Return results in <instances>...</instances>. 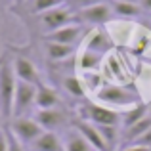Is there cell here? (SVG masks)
I'll use <instances>...</instances> for the list:
<instances>
[{
  "label": "cell",
  "instance_id": "1",
  "mask_svg": "<svg viewBox=\"0 0 151 151\" xmlns=\"http://www.w3.org/2000/svg\"><path fill=\"white\" fill-rule=\"evenodd\" d=\"M15 88H17V77L14 71L10 50L4 52V61L0 65V119L2 122L12 121L14 117V100H15Z\"/></svg>",
  "mask_w": 151,
  "mask_h": 151
},
{
  "label": "cell",
  "instance_id": "2",
  "mask_svg": "<svg viewBox=\"0 0 151 151\" xmlns=\"http://www.w3.org/2000/svg\"><path fill=\"white\" fill-rule=\"evenodd\" d=\"M37 21L42 29V37L44 35L52 33V31H58L65 25H71L75 23V10L69 6V4H63L59 8H54L50 12H44V14H38L37 15Z\"/></svg>",
  "mask_w": 151,
  "mask_h": 151
},
{
  "label": "cell",
  "instance_id": "3",
  "mask_svg": "<svg viewBox=\"0 0 151 151\" xmlns=\"http://www.w3.org/2000/svg\"><path fill=\"white\" fill-rule=\"evenodd\" d=\"M82 119L94 122V124H100V126H119L122 122V115L117 113L115 109H109L105 105H98V103H84L81 109Z\"/></svg>",
  "mask_w": 151,
  "mask_h": 151
},
{
  "label": "cell",
  "instance_id": "4",
  "mask_svg": "<svg viewBox=\"0 0 151 151\" xmlns=\"http://www.w3.org/2000/svg\"><path fill=\"white\" fill-rule=\"evenodd\" d=\"M96 98L101 103L107 105H115V107H130V105H138V96L134 92H128L126 88L117 84H103L100 90L96 92Z\"/></svg>",
  "mask_w": 151,
  "mask_h": 151
},
{
  "label": "cell",
  "instance_id": "5",
  "mask_svg": "<svg viewBox=\"0 0 151 151\" xmlns=\"http://www.w3.org/2000/svg\"><path fill=\"white\" fill-rule=\"evenodd\" d=\"M6 124L12 128V132L19 138V142H21L23 145L35 144V142L44 134L42 126L35 121V117H14L10 122H6Z\"/></svg>",
  "mask_w": 151,
  "mask_h": 151
},
{
  "label": "cell",
  "instance_id": "6",
  "mask_svg": "<svg viewBox=\"0 0 151 151\" xmlns=\"http://www.w3.org/2000/svg\"><path fill=\"white\" fill-rule=\"evenodd\" d=\"M113 10H111V4H96V6L90 8H82V10L75 12V19H77L81 25H90V27H101L105 23H109L113 19Z\"/></svg>",
  "mask_w": 151,
  "mask_h": 151
},
{
  "label": "cell",
  "instance_id": "7",
  "mask_svg": "<svg viewBox=\"0 0 151 151\" xmlns=\"http://www.w3.org/2000/svg\"><path fill=\"white\" fill-rule=\"evenodd\" d=\"M35 121L42 126L44 132H55L59 128H67V124L73 122V119L69 121L67 111L61 107H55V109H37Z\"/></svg>",
  "mask_w": 151,
  "mask_h": 151
},
{
  "label": "cell",
  "instance_id": "8",
  "mask_svg": "<svg viewBox=\"0 0 151 151\" xmlns=\"http://www.w3.org/2000/svg\"><path fill=\"white\" fill-rule=\"evenodd\" d=\"M33 105H37V86L17 81L15 100H14V117H27V113L33 109Z\"/></svg>",
  "mask_w": 151,
  "mask_h": 151
},
{
  "label": "cell",
  "instance_id": "9",
  "mask_svg": "<svg viewBox=\"0 0 151 151\" xmlns=\"http://www.w3.org/2000/svg\"><path fill=\"white\" fill-rule=\"evenodd\" d=\"M12 63H14V71H15L17 81L29 82V84H35V86L42 84V77H40V73H38L37 65H35L27 55H23V54L12 55Z\"/></svg>",
  "mask_w": 151,
  "mask_h": 151
},
{
  "label": "cell",
  "instance_id": "10",
  "mask_svg": "<svg viewBox=\"0 0 151 151\" xmlns=\"http://www.w3.org/2000/svg\"><path fill=\"white\" fill-rule=\"evenodd\" d=\"M84 37V27L81 23H71V25H65L58 31H52V33L44 35V40L50 42H59V44H67V46H75L81 38Z\"/></svg>",
  "mask_w": 151,
  "mask_h": 151
},
{
  "label": "cell",
  "instance_id": "11",
  "mask_svg": "<svg viewBox=\"0 0 151 151\" xmlns=\"http://www.w3.org/2000/svg\"><path fill=\"white\" fill-rule=\"evenodd\" d=\"M71 124H73L75 128H77L78 132H81L82 136H84L86 140L94 145V149H96V151H109V147H107L105 140H103V136H101V132H100V128H98L94 122L86 121V119H73Z\"/></svg>",
  "mask_w": 151,
  "mask_h": 151
},
{
  "label": "cell",
  "instance_id": "12",
  "mask_svg": "<svg viewBox=\"0 0 151 151\" xmlns=\"http://www.w3.org/2000/svg\"><path fill=\"white\" fill-rule=\"evenodd\" d=\"M63 145H65V151H96L94 145L90 144L73 124L63 134Z\"/></svg>",
  "mask_w": 151,
  "mask_h": 151
},
{
  "label": "cell",
  "instance_id": "13",
  "mask_svg": "<svg viewBox=\"0 0 151 151\" xmlns=\"http://www.w3.org/2000/svg\"><path fill=\"white\" fill-rule=\"evenodd\" d=\"M75 52H77L75 46H67V44H59V42L44 40V54H46V58H48L52 63L65 61V59H69Z\"/></svg>",
  "mask_w": 151,
  "mask_h": 151
},
{
  "label": "cell",
  "instance_id": "14",
  "mask_svg": "<svg viewBox=\"0 0 151 151\" xmlns=\"http://www.w3.org/2000/svg\"><path fill=\"white\" fill-rule=\"evenodd\" d=\"M37 107L38 109H55L59 107V94L48 84L37 86Z\"/></svg>",
  "mask_w": 151,
  "mask_h": 151
},
{
  "label": "cell",
  "instance_id": "15",
  "mask_svg": "<svg viewBox=\"0 0 151 151\" xmlns=\"http://www.w3.org/2000/svg\"><path fill=\"white\" fill-rule=\"evenodd\" d=\"M86 48L103 55L105 52H109V48H111V37L101 29V27H98V29L92 31V35L88 37V40H86Z\"/></svg>",
  "mask_w": 151,
  "mask_h": 151
},
{
  "label": "cell",
  "instance_id": "16",
  "mask_svg": "<svg viewBox=\"0 0 151 151\" xmlns=\"http://www.w3.org/2000/svg\"><path fill=\"white\" fill-rule=\"evenodd\" d=\"M33 147H35V151H65L63 140L55 132H44L33 144Z\"/></svg>",
  "mask_w": 151,
  "mask_h": 151
},
{
  "label": "cell",
  "instance_id": "17",
  "mask_svg": "<svg viewBox=\"0 0 151 151\" xmlns=\"http://www.w3.org/2000/svg\"><path fill=\"white\" fill-rule=\"evenodd\" d=\"M111 10H113L115 17H124V19H132L142 15V10L144 8L140 4H134V2H121V0H111Z\"/></svg>",
  "mask_w": 151,
  "mask_h": 151
},
{
  "label": "cell",
  "instance_id": "18",
  "mask_svg": "<svg viewBox=\"0 0 151 151\" xmlns=\"http://www.w3.org/2000/svg\"><path fill=\"white\" fill-rule=\"evenodd\" d=\"M101 61H103L101 54L84 48L81 54H78V58H77V67L81 71H84V73H88V71H96L98 67L101 65Z\"/></svg>",
  "mask_w": 151,
  "mask_h": 151
},
{
  "label": "cell",
  "instance_id": "19",
  "mask_svg": "<svg viewBox=\"0 0 151 151\" xmlns=\"http://www.w3.org/2000/svg\"><path fill=\"white\" fill-rule=\"evenodd\" d=\"M63 4H65V0H27V4H19V6H25V12L29 15H38L63 6Z\"/></svg>",
  "mask_w": 151,
  "mask_h": 151
},
{
  "label": "cell",
  "instance_id": "20",
  "mask_svg": "<svg viewBox=\"0 0 151 151\" xmlns=\"http://www.w3.org/2000/svg\"><path fill=\"white\" fill-rule=\"evenodd\" d=\"M147 130H151V117H144L140 122H136V124H132L130 128H124V134H122V142L124 144H132L134 140H138V138L142 136V134H145Z\"/></svg>",
  "mask_w": 151,
  "mask_h": 151
},
{
  "label": "cell",
  "instance_id": "21",
  "mask_svg": "<svg viewBox=\"0 0 151 151\" xmlns=\"http://www.w3.org/2000/svg\"><path fill=\"white\" fill-rule=\"evenodd\" d=\"M144 117H147V103H138V105H134L132 109L124 111L122 113V128H130L132 124H136V122H140Z\"/></svg>",
  "mask_w": 151,
  "mask_h": 151
},
{
  "label": "cell",
  "instance_id": "22",
  "mask_svg": "<svg viewBox=\"0 0 151 151\" xmlns=\"http://www.w3.org/2000/svg\"><path fill=\"white\" fill-rule=\"evenodd\" d=\"M61 86L65 88L67 94H71L73 98H84L86 96V86L77 75H67V77L61 78Z\"/></svg>",
  "mask_w": 151,
  "mask_h": 151
},
{
  "label": "cell",
  "instance_id": "23",
  "mask_svg": "<svg viewBox=\"0 0 151 151\" xmlns=\"http://www.w3.org/2000/svg\"><path fill=\"white\" fill-rule=\"evenodd\" d=\"M4 132H6V138H8V151H23V144L19 142V138L12 132V128L8 124L2 126Z\"/></svg>",
  "mask_w": 151,
  "mask_h": 151
},
{
  "label": "cell",
  "instance_id": "24",
  "mask_svg": "<svg viewBox=\"0 0 151 151\" xmlns=\"http://www.w3.org/2000/svg\"><path fill=\"white\" fill-rule=\"evenodd\" d=\"M107 2H111V0H67V4H69L75 12H77V10H82V8L96 6V4H107Z\"/></svg>",
  "mask_w": 151,
  "mask_h": 151
},
{
  "label": "cell",
  "instance_id": "25",
  "mask_svg": "<svg viewBox=\"0 0 151 151\" xmlns=\"http://www.w3.org/2000/svg\"><path fill=\"white\" fill-rule=\"evenodd\" d=\"M128 145H130V144H128ZM132 145H144V147H149V149H151V130H147L145 134H142L138 140H134Z\"/></svg>",
  "mask_w": 151,
  "mask_h": 151
},
{
  "label": "cell",
  "instance_id": "26",
  "mask_svg": "<svg viewBox=\"0 0 151 151\" xmlns=\"http://www.w3.org/2000/svg\"><path fill=\"white\" fill-rule=\"evenodd\" d=\"M0 151H8V138L4 128H0Z\"/></svg>",
  "mask_w": 151,
  "mask_h": 151
},
{
  "label": "cell",
  "instance_id": "27",
  "mask_svg": "<svg viewBox=\"0 0 151 151\" xmlns=\"http://www.w3.org/2000/svg\"><path fill=\"white\" fill-rule=\"evenodd\" d=\"M122 151H151V149L149 147H144V145H132V144H130L128 147H124Z\"/></svg>",
  "mask_w": 151,
  "mask_h": 151
},
{
  "label": "cell",
  "instance_id": "28",
  "mask_svg": "<svg viewBox=\"0 0 151 151\" xmlns=\"http://www.w3.org/2000/svg\"><path fill=\"white\" fill-rule=\"evenodd\" d=\"M140 6L144 8L145 12H151V0H140Z\"/></svg>",
  "mask_w": 151,
  "mask_h": 151
},
{
  "label": "cell",
  "instance_id": "29",
  "mask_svg": "<svg viewBox=\"0 0 151 151\" xmlns=\"http://www.w3.org/2000/svg\"><path fill=\"white\" fill-rule=\"evenodd\" d=\"M121 2H134V4H140V0H121Z\"/></svg>",
  "mask_w": 151,
  "mask_h": 151
},
{
  "label": "cell",
  "instance_id": "30",
  "mask_svg": "<svg viewBox=\"0 0 151 151\" xmlns=\"http://www.w3.org/2000/svg\"><path fill=\"white\" fill-rule=\"evenodd\" d=\"M147 115L151 117V103H147Z\"/></svg>",
  "mask_w": 151,
  "mask_h": 151
},
{
  "label": "cell",
  "instance_id": "31",
  "mask_svg": "<svg viewBox=\"0 0 151 151\" xmlns=\"http://www.w3.org/2000/svg\"><path fill=\"white\" fill-rule=\"evenodd\" d=\"M2 61H4V54H2V55H0V65H2Z\"/></svg>",
  "mask_w": 151,
  "mask_h": 151
},
{
  "label": "cell",
  "instance_id": "32",
  "mask_svg": "<svg viewBox=\"0 0 151 151\" xmlns=\"http://www.w3.org/2000/svg\"><path fill=\"white\" fill-rule=\"evenodd\" d=\"M0 122H2V119H0Z\"/></svg>",
  "mask_w": 151,
  "mask_h": 151
}]
</instances>
